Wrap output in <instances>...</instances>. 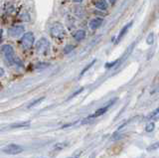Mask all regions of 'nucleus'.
I'll use <instances>...</instances> for the list:
<instances>
[{
    "label": "nucleus",
    "mask_w": 159,
    "mask_h": 158,
    "mask_svg": "<svg viewBox=\"0 0 159 158\" xmlns=\"http://www.w3.org/2000/svg\"><path fill=\"white\" fill-rule=\"evenodd\" d=\"M1 52L4 56V59L6 61V63L12 66L15 62V59H16V56H15V53H14V49L11 45H8V44H5L3 45L1 47Z\"/></svg>",
    "instance_id": "obj_1"
},
{
    "label": "nucleus",
    "mask_w": 159,
    "mask_h": 158,
    "mask_svg": "<svg viewBox=\"0 0 159 158\" xmlns=\"http://www.w3.org/2000/svg\"><path fill=\"white\" fill-rule=\"evenodd\" d=\"M50 33H51V36L53 38L60 39L61 40V39H63L66 36V30H65V27L62 23L56 22L51 26Z\"/></svg>",
    "instance_id": "obj_2"
},
{
    "label": "nucleus",
    "mask_w": 159,
    "mask_h": 158,
    "mask_svg": "<svg viewBox=\"0 0 159 158\" xmlns=\"http://www.w3.org/2000/svg\"><path fill=\"white\" fill-rule=\"evenodd\" d=\"M35 43V36L32 32H27V33L23 34L22 38H21V45L24 50H30L33 47Z\"/></svg>",
    "instance_id": "obj_3"
},
{
    "label": "nucleus",
    "mask_w": 159,
    "mask_h": 158,
    "mask_svg": "<svg viewBox=\"0 0 159 158\" xmlns=\"http://www.w3.org/2000/svg\"><path fill=\"white\" fill-rule=\"evenodd\" d=\"M50 50V42L48 39L41 38L36 43V51L39 54H47Z\"/></svg>",
    "instance_id": "obj_4"
},
{
    "label": "nucleus",
    "mask_w": 159,
    "mask_h": 158,
    "mask_svg": "<svg viewBox=\"0 0 159 158\" xmlns=\"http://www.w3.org/2000/svg\"><path fill=\"white\" fill-rule=\"evenodd\" d=\"M25 33V28L22 25H15L8 29V35L12 38H18Z\"/></svg>",
    "instance_id": "obj_5"
},
{
    "label": "nucleus",
    "mask_w": 159,
    "mask_h": 158,
    "mask_svg": "<svg viewBox=\"0 0 159 158\" xmlns=\"http://www.w3.org/2000/svg\"><path fill=\"white\" fill-rule=\"evenodd\" d=\"M23 150H24L23 147L18 144H9L3 148V152H5L7 154H11V155H15V154H19L21 152H23Z\"/></svg>",
    "instance_id": "obj_6"
},
{
    "label": "nucleus",
    "mask_w": 159,
    "mask_h": 158,
    "mask_svg": "<svg viewBox=\"0 0 159 158\" xmlns=\"http://www.w3.org/2000/svg\"><path fill=\"white\" fill-rule=\"evenodd\" d=\"M103 23V18H100V17L93 18V20H91V22H90V28H91L92 30H96L102 26Z\"/></svg>",
    "instance_id": "obj_7"
},
{
    "label": "nucleus",
    "mask_w": 159,
    "mask_h": 158,
    "mask_svg": "<svg viewBox=\"0 0 159 158\" xmlns=\"http://www.w3.org/2000/svg\"><path fill=\"white\" fill-rule=\"evenodd\" d=\"M132 23H133V22H132V21H131V22H129L128 24L124 25V26H123V28H122V29L120 30V32H119V34H118V36H117V42H119V41H120L121 39L123 38V36H124V35H125L126 33H127V31L129 30V28L131 27Z\"/></svg>",
    "instance_id": "obj_8"
},
{
    "label": "nucleus",
    "mask_w": 159,
    "mask_h": 158,
    "mask_svg": "<svg viewBox=\"0 0 159 158\" xmlns=\"http://www.w3.org/2000/svg\"><path fill=\"white\" fill-rule=\"evenodd\" d=\"M95 6L96 7L97 9L104 11V10L107 9L108 4H107V0H96V1H95Z\"/></svg>",
    "instance_id": "obj_9"
},
{
    "label": "nucleus",
    "mask_w": 159,
    "mask_h": 158,
    "mask_svg": "<svg viewBox=\"0 0 159 158\" xmlns=\"http://www.w3.org/2000/svg\"><path fill=\"white\" fill-rule=\"evenodd\" d=\"M86 33L85 30H82V29L81 30H78L74 34V39L77 42H81V41H83L86 38Z\"/></svg>",
    "instance_id": "obj_10"
},
{
    "label": "nucleus",
    "mask_w": 159,
    "mask_h": 158,
    "mask_svg": "<svg viewBox=\"0 0 159 158\" xmlns=\"http://www.w3.org/2000/svg\"><path fill=\"white\" fill-rule=\"evenodd\" d=\"M108 106H110V105L108 106H103V107H100V109H99L96 111L93 114H92L91 116V118H93V117H97V116H103V113H106L107 111V109H108Z\"/></svg>",
    "instance_id": "obj_11"
},
{
    "label": "nucleus",
    "mask_w": 159,
    "mask_h": 158,
    "mask_svg": "<svg viewBox=\"0 0 159 158\" xmlns=\"http://www.w3.org/2000/svg\"><path fill=\"white\" fill-rule=\"evenodd\" d=\"M29 125H30V121H25V123H14L10 126V128H22V127H27Z\"/></svg>",
    "instance_id": "obj_12"
},
{
    "label": "nucleus",
    "mask_w": 159,
    "mask_h": 158,
    "mask_svg": "<svg viewBox=\"0 0 159 158\" xmlns=\"http://www.w3.org/2000/svg\"><path fill=\"white\" fill-rule=\"evenodd\" d=\"M44 96H42V98H40V99H35L34 102H32L30 105L28 106V109H31V107H33V106H37L38 103H42L43 100H44Z\"/></svg>",
    "instance_id": "obj_13"
},
{
    "label": "nucleus",
    "mask_w": 159,
    "mask_h": 158,
    "mask_svg": "<svg viewBox=\"0 0 159 158\" xmlns=\"http://www.w3.org/2000/svg\"><path fill=\"white\" fill-rule=\"evenodd\" d=\"M154 127H155L154 123H148L145 126V130H146V132H151V131L154 130Z\"/></svg>",
    "instance_id": "obj_14"
},
{
    "label": "nucleus",
    "mask_w": 159,
    "mask_h": 158,
    "mask_svg": "<svg viewBox=\"0 0 159 158\" xmlns=\"http://www.w3.org/2000/svg\"><path fill=\"white\" fill-rule=\"evenodd\" d=\"M75 49V47L73 45H67L66 47L64 48V53L65 54H69V53H71L73 50Z\"/></svg>",
    "instance_id": "obj_15"
},
{
    "label": "nucleus",
    "mask_w": 159,
    "mask_h": 158,
    "mask_svg": "<svg viewBox=\"0 0 159 158\" xmlns=\"http://www.w3.org/2000/svg\"><path fill=\"white\" fill-rule=\"evenodd\" d=\"M96 60H93V62H92L91 64H90V65H88V66H86V67L85 68V69H84V70H83V72H82V73H81V75H80V77H82V76H83V75H84V74L86 73V71H88V70L90 69V68H91V67L93 66V64H95V63H96Z\"/></svg>",
    "instance_id": "obj_16"
},
{
    "label": "nucleus",
    "mask_w": 159,
    "mask_h": 158,
    "mask_svg": "<svg viewBox=\"0 0 159 158\" xmlns=\"http://www.w3.org/2000/svg\"><path fill=\"white\" fill-rule=\"evenodd\" d=\"M153 40H154V35H153V33H150L147 37V44L151 45L153 43Z\"/></svg>",
    "instance_id": "obj_17"
},
{
    "label": "nucleus",
    "mask_w": 159,
    "mask_h": 158,
    "mask_svg": "<svg viewBox=\"0 0 159 158\" xmlns=\"http://www.w3.org/2000/svg\"><path fill=\"white\" fill-rule=\"evenodd\" d=\"M48 66H49L48 63H39L37 66H36V68H37V69H44V68H47Z\"/></svg>",
    "instance_id": "obj_18"
},
{
    "label": "nucleus",
    "mask_w": 159,
    "mask_h": 158,
    "mask_svg": "<svg viewBox=\"0 0 159 158\" xmlns=\"http://www.w3.org/2000/svg\"><path fill=\"white\" fill-rule=\"evenodd\" d=\"M21 19H22L23 21H30V15H29L28 13H24L22 16H21Z\"/></svg>",
    "instance_id": "obj_19"
},
{
    "label": "nucleus",
    "mask_w": 159,
    "mask_h": 158,
    "mask_svg": "<svg viewBox=\"0 0 159 158\" xmlns=\"http://www.w3.org/2000/svg\"><path fill=\"white\" fill-rule=\"evenodd\" d=\"M65 146H66V144H65V143H60V144H57L55 147H54V150H55V151H56V150L57 149H62V148H64V147Z\"/></svg>",
    "instance_id": "obj_20"
},
{
    "label": "nucleus",
    "mask_w": 159,
    "mask_h": 158,
    "mask_svg": "<svg viewBox=\"0 0 159 158\" xmlns=\"http://www.w3.org/2000/svg\"><path fill=\"white\" fill-rule=\"evenodd\" d=\"M83 91H84V88H81V89H78V91L76 92L74 95H72V96H70V98H69V99H73V98H75L76 96H78V95L80 94V92H82Z\"/></svg>",
    "instance_id": "obj_21"
},
{
    "label": "nucleus",
    "mask_w": 159,
    "mask_h": 158,
    "mask_svg": "<svg viewBox=\"0 0 159 158\" xmlns=\"http://www.w3.org/2000/svg\"><path fill=\"white\" fill-rule=\"evenodd\" d=\"M117 62H118V61L117 60V61H114V62H113V63H107V64L106 65V68H107V69H110V68L113 67L114 65H117Z\"/></svg>",
    "instance_id": "obj_22"
},
{
    "label": "nucleus",
    "mask_w": 159,
    "mask_h": 158,
    "mask_svg": "<svg viewBox=\"0 0 159 158\" xmlns=\"http://www.w3.org/2000/svg\"><path fill=\"white\" fill-rule=\"evenodd\" d=\"M82 154V151H79V152H77L75 154V155H73V156H71V157H68V158H79L80 157V155Z\"/></svg>",
    "instance_id": "obj_23"
},
{
    "label": "nucleus",
    "mask_w": 159,
    "mask_h": 158,
    "mask_svg": "<svg viewBox=\"0 0 159 158\" xmlns=\"http://www.w3.org/2000/svg\"><path fill=\"white\" fill-rule=\"evenodd\" d=\"M158 147V143H155V144L153 145V146H150L149 147V149H156Z\"/></svg>",
    "instance_id": "obj_24"
},
{
    "label": "nucleus",
    "mask_w": 159,
    "mask_h": 158,
    "mask_svg": "<svg viewBox=\"0 0 159 158\" xmlns=\"http://www.w3.org/2000/svg\"><path fill=\"white\" fill-rule=\"evenodd\" d=\"M2 76H4V70L0 67V77H2Z\"/></svg>",
    "instance_id": "obj_25"
},
{
    "label": "nucleus",
    "mask_w": 159,
    "mask_h": 158,
    "mask_svg": "<svg viewBox=\"0 0 159 158\" xmlns=\"http://www.w3.org/2000/svg\"><path fill=\"white\" fill-rule=\"evenodd\" d=\"M108 2H110V4H113H113H114V3H115V2H117V0H108Z\"/></svg>",
    "instance_id": "obj_26"
},
{
    "label": "nucleus",
    "mask_w": 159,
    "mask_h": 158,
    "mask_svg": "<svg viewBox=\"0 0 159 158\" xmlns=\"http://www.w3.org/2000/svg\"><path fill=\"white\" fill-rule=\"evenodd\" d=\"M74 2H76V3H81V2H83L84 0H73Z\"/></svg>",
    "instance_id": "obj_27"
}]
</instances>
